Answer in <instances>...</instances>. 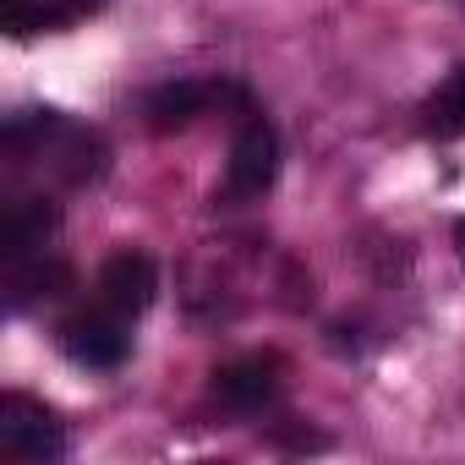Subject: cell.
<instances>
[{"mask_svg": "<svg viewBox=\"0 0 465 465\" xmlns=\"http://www.w3.org/2000/svg\"><path fill=\"white\" fill-rule=\"evenodd\" d=\"M0 159L12 175L23 170H45L61 186H88L110 170V148L99 132L66 121L61 110H23L0 132Z\"/></svg>", "mask_w": 465, "mask_h": 465, "instance_id": "obj_1", "label": "cell"}, {"mask_svg": "<svg viewBox=\"0 0 465 465\" xmlns=\"http://www.w3.org/2000/svg\"><path fill=\"white\" fill-rule=\"evenodd\" d=\"M66 454V427L61 416L12 389V394H0V460H12V465H45V460H61Z\"/></svg>", "mask_w": 465, "mask_h": 465, "instance_id": "obj_2", "label": "cell"}, {"mask_svg": "<svg viewBox=\"0 0 465 465\" xmlns=\"http://www.w3.org/2000/svg\"><path fill=\"white\" fill-rule=\"evenodd\" d=\"M280 175V132L263 110H242L236 143H230V164H224V203H252L274 186Z\"/></svg>", "mask_w": 465, "mask_h": 465, "instance_id": "obj_3", "label": "cell"}, {"mask_svg": "<svg viewBox=\"0 0 465 465\" xmlns=\"http://www.w3.org/2000/svg\"><path fill=\"white\" fill-rule=\"evenodd\" d=\"M61 351H66L77 367H88V372H115V367H126V356H132L126 318L99 302V312H77V318L61 323Z\"/></svg>", "mask_w": 465, "mask_h": 465, "instance_id": "obj_4", "label": "cell"}, {"mask_svg": "<svg viewBox=\"0 0 465 465\" xmlns=\"http://www.w3.org/2000/svg\"><path fill=\"white\" fill-rule=\"evenodd\" d=\"M280 372H285V361H280L274 351H252V356L224 361V367L213 372L208 394H213V405H224V411L252 416V411H263V405L280 400Z\"/></svg>", "mask_w": 465, "mask_h": 465, "instance_id": "obj_5", "label": "cell"}, {"mask_svg": "<svg viewBox=\"0 0 465 465\" xmlns=\"http://www.w3.org/2000/svg\"><path fill=\"white\" fill-rule=\"evenodd\" d=\"M61 224V208L50 192H28V197H6V208H0V258L6 263H23V258H39L45 242L55 236Z\"/></svg>", "mask_w": 465, "mask_h": 465, "instance_id": "obj_6", "label": "cell"}, {"mask_svg": "<svg viewBox=\"0 0 465 465\" xmlns=\"http://www.w3.org/2000/svg\"><path fill=\"white\" fill-rule=\"evenodd\" d=\"M224 99H242V88H224V83H192V77H181V83H159V88L143 99V121H148V132H186L197 115H208V110L224 104Z\"/></svg>", "mask_w": 465, "mask_h": 465, "instance_id": "obj_7", "label": "cell"}, {"mask_svg": "<svg viewBox=\"0 0 465 465\" xmlns=\"http://www.w3.org/2000/svg\"><path fill=\"white\" fill-rule=\"evenodd\" d=\"M153 291H159V269H153L148 252H132V247H126V252L104 258V269H99V302H104L110 312L137 318V312L153 307Z\"/></svg>", "mask_w": 465, "mask_h": 465, "instance_id": "obj_8", "label": "cell"}, {"mask_svg": "<svg viewBox=\"0 0 465 465\" xmlns=\"http://www.w3.org/2000/svg\"><path fill=\"white\" fill-rule=\"evenodd\" d=\"M104 0H0V28L12 39H28V34H55V28H72L83 23L88 12H99Z\"/></svg>", "mask_w": 465, "mask_h": 465, "instance_id": "obj_9", "label": "cell"}, {"mask_svg": "<svg viewBox=\"0 0 465 465\" xmlns=\"http://www.w3.org/2000/svg\"><path fill=\"white\" fill-rule=\"evenodd\" d=\"M61 291H72V269L61 258L39 252V258H23V263H6V302H12V312H28L34 302H50Z\"/></svg>", "mask_w": 465, "mask_h": 465, "instance_id": "obj_10", "label": "cell"}, {"mask_svg": "<svg viewBox=\"0 0 465 465\" xmlns=\"http://www.w3.org/2000/svg\"><path fill=\"white\" fill-rule=\"evenodd\" d=\"M421 132L438 137V143H454L465 137V66H454L421 104Z\"/></svg>", "mask_w": 465, "mask_h": 465, "instance_id": "obj_11", "label": "cell"}, {"mask_svg": "<svg viewBox=\"0 0 465 465\" xmlns=\"http://www.w3.org/2000/svg\"><path fill=\"white\" fill-rule=\"evenodd\" d=\"M454 247H460V258H465V219L454 224Z\"/></svg>", "mask_w": 465, "mask_h": 465, "instance_id": "obj_12", "label": "cell"}]
</instances>
